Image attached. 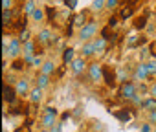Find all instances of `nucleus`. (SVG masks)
I'll use <instances>...</instances> for the list:
<instances>
[{"label": "nucleus", "mask_w": 156, "mask_h": 132, "mask_svg": "<svg viewBox=\"0 0 156 132\" xmlns=\"http://www.w3.org/2000/svg\"><path fill=\"white\" fill-rule=\"evenodd\" d=\"M98 31H99V26L96 20H88V24H85L81 30H77V39L83 42H88V40H94L98 37Z\"/></svg>", "instance_id": "obj_1"}, {"label": "nucleus", "mask_w": 156, "mask_h": 132, "mask_svg": "<svg viewBox=\"0 0 156 132\" xmlns=\"http://www.w3.org/2000/svg\"><path fill=\"white\" fill-rule=\"evenodd\" d=\"M136 94H138V83H134V81L119 83V86H118V96H119L121 99L130 101L132 96H136Z\"/></svg>", "instance_id": "obj_2"}, {"label": "nucleus", "mask_w": 156, "mask_h": 132, "mask_svg": "<svg viewBox=\"0 0 156 132\" xmlns=\"http://www.w3.org/2000/svg\"><path fill=\"white\" fill-rule=\"evenodd\" d=\"M70 70H72V74H73L75 77H81V75L87 74V70H88V59L77 55V57L73 59V62L70 64Z\"/></svg>", "instance_id": "obj_3"}, {"label": "nucleus", "mask_w": 156, "mask_h": 132, "mask_svg": "<svg viewBox=\"0 0 156 132\" xmlns=\"http://www.w3.org/2000/svg\"><path fill=\"white\" fill-rule=\"evenodd\" d=\"M87 74H88V79H90V83H101L103 81V64H99V62H88V70H87Z\"/></svg>", "instance_id": "obj_4"}, {"label": "nucleus", "mask_w": 156, "mask_h": 132, "mask_svg": "<svg viewBox=\"0 0 156 132\" xmlns=\"http://www.w3.org/2000/svg\"><path fill=\"white\" fill-rule=\"evenodd\" d=\"M103 83L107 88H114L116 83H118V74H116V68L110 64H103Z\"/></svg>", "instance_id": "obj_5"}, {"label": "nucleus", "mask_w": 156, "mask_h": 132, "mask_svg": "<svg viewBox=\"0 0 156 132\" xmlns=\"http://www.w3.org/2000/svg\"><path fill=\"white\" fill-rule=\"evenodd\" d=\"M149 79H151V74L147 70L145 62H138L136 68H134V72H132V81L134 83H147Z\"/></svg>", "instance_id": "obj_6"}, {"label": "nucleus", "mask_w": 156, "mask_h": 132, "mask_svg": "<svg viewBox=\"0 0 156 132\" xmlns=\"http://www.w3.org/2000/svg\"><path fill=\"white\" fill-rule=\"evenodd\" d=\"M2 99H4V103H6V105H9V106H13V105L17 103L19 94H17V90H15V86H13V85L4 83V86H2Z\"/></svg>", "instance_id": "obj_7"}, {"label": "nucleus", "mask_w": 156, "mask_h": 132, "mask_svg": "<svg viewBox=\"0 0 156 132\" xmlns=\"http://www.w3.org/2000/svg\"><path fill=\"white\" fill-rule=\"evenodd\" d=\"M112 114H114V117H116L119 123L129 125V123L132 121V117L136 116V108H119V110H114Z\"/></svg>", "instance_id": "obj_8"}, {"label": "nucleus", "mask_w": 156, "mask_h": 132, "mask_svg": "<svg viewBox=\"0 0 156 132\" xmlns=\"http://www.w3.org/2000/svg\"><path fill=\"white\" fill-rule=\"evenodd\" d=\"M13 86H15V90H17L19 97H26V96H30L31 86H30V79H28V77H19V79H17V83H15Z\"/></svg>", "instance_id": "obj_9"}, {"label": "nucleus", "mask_w": 156, "mask_h": 132, "mask_svg": "<svg viewBox=\"0 0 156 132\" xmlns=\"http://www.w3.org/2000/svg\"><path fill=\"white\" fill-rule=\"evenodd\" d=\"M51 39H53V31H51L50 28H42V30H39V33L35 35V40L39 42V46H50Z\"/></svg>", "instance_id": "obj_10"}, {"label": "nucleus", "mask_w": 156, "mask_h": 132, "mask_svg": "<svg viewBox=\"0 0 156 132\" xmlns=\"http://www.w3.org/2000/svg\"><path fill=\"white\" fill-rule=\"evenodd\" d=\"M70 22H72L77 30H81L85 24H88V13H87V11H79V13H75V15L70 19Z\"/></svg>", "instance_id": "obj_11"}, {"label": "nucleus", "mask_w": 156, "mask_h": 132, "mask_svg": "<svg viewBox=\"0 0 156 132\" xmlns=\"http://www.w3.org/2000/svg\"><path fill=\"white\" fill-rule=\"evenodd\" d=\"M132 26H134V31L143 33V30H147V26H149V17H147V13L134 17V24H132Z\"/></svg>", "instance_id": "obj_12"}, {"label": "nucleus", "mask_w": 156, "mask_h": 132, "mask_svg": "<svg viewBox=\"0 0 156 132\" xmlns=\"http://www.w3.org/2000/svg\"><path fill=\"white\" fill-rule=\"evenodd\" d=\"M75 57H77V55H75V48L66 46V48L62 50V55H61V62H62V66H70V64L73 62Z\"/></svg>", "instance_id": "obj_13"}, {"label": "nucleus", "mask_w": 156, "mask_h": 132, "mask_svg": "<svg viewBox=\"0 0 156 132\" xmlns=\"http://www.w3.org/2000/svg\"><path fill=\"white\" fill-rule=\"evenodd\" d=\"M42 99H44V90H42V88H39V86H33V88L30 90L28 101H30L31 105H39Z\"/></svg>", "instance_id": "obj_14"}, {"label": "nucleus", "mask_w": 156, "mask_h": 132, "mask_svg": "<svg viewBox=\"0 0 156 132\" xmlns=\"http://www.w3.org/2000/svg\"><path fill=\"white\" fill-rule=\"evenodd\" d=\"M81 57H85V59H92L98 51H96V46H94V42L92 40H88V42H83L81 44Z\"/></svg>", "instance_id": "obj_15"}, {"label": "nucleus", "mask_w": 156, "mask_h": 132, "mask_svg": "<svg viewBox=\"0 0 156 132\" xmlns=\"http://www.w3.org/2000/svg\"><path fill=\"white\" fill-rule=\"evenodd\" d=\"M57 121H59V116L42 114V116H41V121H39V125H41V128H51V127H53Z\"/></svg>", "instance_id": "obj_16"}, {"label": "nucleus", "mask_w": 156, "mask_h": 132, "mask_svg": "<svg viewBox=\"0 0 156 132\" xmlns=\"http://www.w3.org/2000/svg\"><path fill=\"white\" fill-rule=\"evenodd\" d=\"M57 72V64L53 62V61H44L42 62V66H41V70H39V74H44V75H53Z\"/></svg>", "instance_id": "obj_17"}, {"label": "nucleus", "mask_w": 156, "mask_h": 132, "mask_svg": "<svg viewBox=\"0 0 156 132\" xmlns=\"http://www.w3.org/2000/svg\"><path fill=\"white\" fill-rule=\"evenodd\" d=\"M50 85H51L50 75H44V74H37V75H35V86L46 90V88H50Z\"/></svg>", "instance_id": "obj_18"}, {"label": "nucleus", "mask_w": 156, "mask_h": 132, "mask_svg": "<svg viewBox=\"0 0 156 132\" xmlns=\"http://www.w3.org/2000/svg\"><path fill=\"white\" fill-rule=\"evenodd\" d=\"M30 20H31V22H35V24H41V22H44V20H46V11H44V8H39V6H37V9L31 13Z\"/></svg>", "instance_id": "obj_19"}, {"label": "nucleus", "mask_w": 156, "mask_h": 132, "mask_svg": "<svg viewBox=\"0 0 156 132\" xmlns=\"http://www.w3.org/2000/svg\"><path fill=\"white\" fill-rule=\"evenodd\" d=\"M140 110H143V112H152V110H156V97L147 96V97L143 99V105L140 106Z\"/></svg>", "instance_id": "obj_20"}, {"label": "nucleus", "mask_w": 156, "mask_h": 132, "mask_svg": "<svg viewBox=\"0 0 156 132\" xmlns=\"http://www.w3.org/2000/svg\"><path fill=\"white\" fill-rule=\"evenodd\" d=\"M24 68H28V66H26V62H24V59H22V57H19V59H13V61H11V72L20 74V72H24Z\"/></svg>", "instance_id": "obj_21"}, {"label": "nucleus", "mask_w": 156, "mask_h": 132, "mask_svg": "<svg viewBox=\"0 0 156 132\" xmlns=\"http://www.w3.org/2000/svg\"><path fill=\"white\" fill-rule=\"evenodd\" d=\"M119 20H129L134 17V8L132 6H125V8H119V13H118Z\"/></svg>", "instance_id": "obj_22"}, {"label": "nucleus", "mask_w": 156, "mask_h": 132, "mask_svg": "<svg viewBox=\"0 0 156 132\" xmlns=\"http://www.w3.org/2000/svg\"><path fill=\"white\" fill-rule=\"evenodd\" d=\"M92 42H94L98 53H105V51H107V46H108V40H107V39H103V37H96Z\"/></svg>", "instance_id": "obj_23"}, {"label": "nucleus", "mask_w": 156, "mask_h": 132, "mask_svg": "<svg viewBox=\"0 0 156 132\" xmlns=\"http://www.w3.org/2000/svg\"><path fill=\"white\" fill-rule=\"evenodd\" d=\"M140 37H141V33H132V35H129L127 37V48H130V50H134V48H140Z\"/></svg>", "instance_id": "obj_24"}, {"label": "nucleus", "mask_w": 156, "mask_h": 132, "mask_svg": "<svg viewBox=\"0 0 156 132\" xmlns=\"http://www.w3.org/2000/svg\"><path fill=\"white\" fill-rule=\"evenodd\" d=\"M13 24V9H2V26L8 28Z\"/></svg>", "instance_id": "obj_25"}, {"label": "nucleus", "mask_w": 156, "mask_h": 132, "mask_svg": "<svg viewBox=\"0 0 156 132\" xmlns=\"http://www.w3.org/2000/svg\"><path fill=\"white\" fill-rule=\"evenodd\" d=\"M44 11H46V22L53 24V20L57 19V9L53 6H44Z\"/></svg>", "instance_id": "obj_26"}, {"label": "nucleus", "mask_w": 156, "mask_h": 132, "mask_svg": "<svg viewBox=\"0 0 156 132\" xmlns=\"http://www.w3.org/2000/svg\"><path fill=\"white\" fill-rule=\"evenodd\" d=\"M35 9H37L35 0H26L24 6H22V11H24V15H26V17H31V13H33Z\"/></svg>", "instance_id": "obj_27"}, {"label": "nucleus", "mask_w": 156, "mask_h": 132, "mask_svg": "<svg viewBox=\"0 0 156 132\" xmlns=\"http://www.w3.org/2000/svg\"><path fill=\"white\" fill-rule=\"evenodd\" d=\"M143 99H145V96H141V94L138 92L136 96H132V99H130L129 103L132 105V108H138V110H140V106L143 105Z\"/></svg>", "instance_id": "obj_28"}, {"label": "nucleus", "mask_w": 156, "mask_h": 132, "mask_svg": "<svg viewBox=\"0 0 156 132\" xmlns=\"http://www.w3.org/2000/svg\"><path fill=\"white\" fill-rule=\"evenodd\" d=\"M17 37H19V40H20V42H22V44H24V42H28V40H31V39H33V35H31V31H30V30H28V28H26V30H20V31H19V35H17Z\"/></svg>", "instance_id": "obj_29"}, {"label": "nucleus", "mask_w": 156, "mask_h": 132, "mask_svg": "<svg viewBox=\"0 0 156 132\" xmlns=\"http://www.w3.org/2000/svg\"><path fill=\"white\" fill-rule=\"evenodd\" d=\"M119 22H121V20H119V17H118V15H110V17L107 19V26H108V28H112L114 31L118 30V26H119Z\"/></svg>", "instance_id": "obj_30"}, {"label": "nucleus", "mask_w": 156, "mask_h": 132, "mask_svg": "<svg viewBox=\"0 0 156 132\" xmlns=\"http://www.w3.org/2000/svg\"><path fill=\"white\" fill-rule=\"evenodd\" d=\"M37 46H39V42L35 40V37H33L31 40H28V42H24V44H22L24 51H33V53H37V51H35V50H37Z\"/></svg>", "instance_id": "obj_31"}, {"label": "nucleus", "mask_w": 156, "mask_h": 132, "mask_svg": "<svg viewBox=\"0 0 156 132\" xmlns=\"http://www.w3.org/2000/svg\"><path fill=\"white\" fill-rule=\"evenodd\" d=\"M145 66H147L151 77H156V59H149V61L145 62Z\"/></svg>", "instance_id": "obj_32"}, {"label": "nucleus", "mask_w": 156, "mask_h": 132, "mask_svg": "<svg viewBox=\"0 0 156 132\" xmlns=\"http://www.w3.org/2000/svg\"><path fill=\"white\" fill-rule=\"evenodd\" d=\"M107 8V0H92V11H101Z\"/></svg>", "instance_id": "obj_33"}, {"label": "nucleus", "mask_w": 156, "mask_h": 132, "mask_svg": "<svg viewBox=\"0 0 156 132\" xmlns=\"http://www.w3.org/2000/svg\"><path fill=\"white\" fill-rule=\"evenodd\" d=\"M35 57H37V53H33V51H24V53H22V59H24V62H26L28 68H30V64L33 62Z\"/></svg>", "instance_id": "obj_34"}, {"label": "nucleus", "mask_w": 156, "mask_h": 132, "mask_svg": "<svg viewBox=\"0 0 156 132\" xmlns=\"http://www.w3.org/2000/svg\"><path fill=\"white\" fill-rule=\"evenodd\" d=\"M42 62H44V61H42V59H41V57L37 55V57L33 59V62L30 64V70H41V66H42Z\"/></svg>", "instance_id": "obj_35"}, {"label": "nucleus", "mask_w": 156, "mask_h": 132, "mask_svg": "<svg viewBox=\"0 0 156 132\" xmlns=\"http://www.w3.org/2000/svg\"><path fill=\"white\" fill-rule=\"evenodd\" d=\"M138 92L147 97V96H149V85H147V83H138Z\"/></svg>", "instance_id": "obj_36"}, {"label": "nucleus", "mask_w": 156, "mask_h": 132, "mask_svg": "<svg viewBox=\"0 0 156 132\" xmlns=\"http://www.w3.org/2000/svg\"><path fill=\"white\" fill-rule=\"evenodd\" d=\"M77 2H79V0H62V4L68 8V11H73L77 8Z\"/></svg>", "instance_id": "obj_37"}, {"label": "nucleus", "mask_w": 156, "mask_h": 132, "mask_svg": "<svg viewBox=\"0 0 156 132\" xmlns=\"http://www.w3.org/2000/svg\"><path fill=\"white\" fill-rule=\"evenodd\" d=\"M121 0H107V9H119Z\"/></svg>", "instance_id": "obj_38"}, {"label": "nucleus", "mask_w": 156, "mask_h": 132, "mask_svg": "<svg viewBox=\"0 0 156 132\" xmlns=\"http://www.w3.org/2000/svg\"><path fill=\"white\" fill-rule=\"evenodd\" d=\"M42 114H51V116H59V110H57L55 106H50V105H48V106H44V108H42Z\"/></svg>", "instance_id": "obj_39"}, {"label": "nucleus", "mask_w": 156, "mask_h": 132, "mask_svg": "<svg viewBox=\"0 0 156 132\" xmlns=\"http://www.w3.org/2000/svg\"><path fill=\"white\" fill-rule=\"evenodd\" d=\"M149 55H151V59H156V42L152 40V42H149Z\"/></svg>", "instance_id": "obj_40"}, {"label": "nucleus", "mask_w": 156, "mask_h": 132, "mask_svg": "<svg viewBox=\"0 0 156 132\" xmlns=\"http://www.w3.org/2000/svg\"><path fill=\"white\" fill-rule=\"evenodd\" d=\"M147 123H151L152 127L156 125V110H152V112H147Z\"/></svg>", "instance_id": "obj_41"}, {"label": "nucleus", "mask_w": 156, "mask_h": 132, "mask_svg": "<svg viewBox=\"0 0 156 132\" xmlns=\"http://www.w3.org/2000/svg\"><path fill=\"white\" fill-rule=\"evenodd\" d=\"M72 117H73V116H72V112H70V110H66V112H62V114L59 116V121L66 123V121H68V119H72Z\"/></svg>", "instance_id": "obj_42"}, {"label": "nucleus", "mask_w": 156, "mask_h": 132, "mask_svg": "<svg viewBox=\"0 0 156 132\" xmlns=\"http://www.w3.org/2000/svg\"><path fill=\"white\" fill-rule=\"evenodd\" d=\"M50 130H51V132H62V130H64V123H62V121H57Z\"/></svg>", "instance_id": "obj_43"}, {"label": "nucleus", "mask_w": 156, "mask_h": 132, "mask_svg": "<svg viewBox=\"0 0 156 132\" xmlns=\"http://www.w3.org/2000/svg\"><path fill=\"white\" fill-rule=\"evenodd\" d=\"M149 96L151 97H156V81H151L149 83Z\"/></svg>", "instance_id": "obj_44"}, {"label": "nucleus", "mask_w": 156, "mask_h": 132, "mask_svg": "<svg viewBox=\"0 0 156 132\" xmlns=\"http://www.w3.org/2000/svg\"><path fill=\"white\" fill-rule=\"evenodd\" d=\"M152 128H154V127H152L151 123H143V125L140 127V132H152Z\"/></svg>", "instance_id": "obj_45"}, {"label": "nucleus", "mask_w": 156, "mask_h": 132, "mask_svg": "<svg viewBox=\"0 0 156 132\" xmlns=\"http://www.w3.org/2000/svg\"><path fill=\"white\" fill-rule=\"evenodd\" d=\"M2 9H13V0H2Z\"/></svg>", "instance_id": "obj_46"}, {"label": "nucleus", "mask_w": 156, "mask_h": 132, "mask_svg": "<svg viewBox=\"0 0 156 132\" xmlns=\"http://www.w3.org/2000/svg\"><path fill=\"white\" fill-rule=\"evenodd\" d=\"M73 30H75V26H73V24H72V22H70V26H68V28H66V39H70V37H72V35H73Z\"/></svg>", "instance_id": "obj_47"}, {"label": "nucleus", "mask_w": 156, "mask_h": 132, "mask_svg": "<svg viewBox=\"0 0 156 132\" xmlns=\"http://www.w3.org/2000/svg\"><path fill=\"white\" fill-rule=\"evenodd\" d=\"M81 112H83V108H81V106H77V108H73V110H72V116H73V117H79V114H81Z\"/></svg>", "instance_id": "obj_48"}, {"label": "nucleus", "mask_w": 156, "mask_h": 132, "mask_svg": "<svg viewBox=\"0 0 156 132\" xmlns=\"http://www.w3.org/2000/svg\"><path fill=\"white\" fill-rule=\"evenodd\" d=\"M39 132H51V130H50V128H41Z\"/></svg>", "instance_id": "obj_49"}, {"label": "nucleus", "mask_w": 156, "mask_h": 132, "mask_svg": "<svg viewBox=\"0 0 156 132\" xmlns=\"http://www.w3.org/2000/svg\"><path fill=\"white\" fill-rule=\"evenodd\" d=\"M152 132H156V127H154V128H152Z\"/></svg>", "instance_id": "obj_50"}, {"label": "nucleus", "mask_w": 156, "mask_h": 132, "mask_svg": "<svg viewBox=\"0 0 156 132\" xmlns=\"http://www.w3.org/2000/svg\"><path fill=\"white\" fill-rule=\"evenodd\" d=\"M154 11H156V4H154Z\"/></svg>", "instance_id": "obj_51"}]
</instances>
